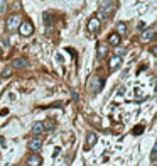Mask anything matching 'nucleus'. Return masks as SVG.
<instances>
[{"instance_id": "14", "label": "nucleus", "mask_w": 157, "mask_h": 166, "mask_svg": "<svg viewBox=\"0 0 157 166\" xmlns=\"http://www.w3.org/2000/svg\"><path fill=\"white\" fill-rule=\"evenodd\" d=\"M105 55H106V44L101 42V44L98 46V56H105Z\"/></svg>"}, {"instance_id": "11", "label": "nucleus", "mask_w": 157, "mask_h": 166, "mask_svg": "<svg viewBox=\"0 0 157 166\" xmlns=\"http://www.w3.org/2000/svg\"><path fill=\"white\" fill-rule=\"evenodd\" d=\"M42 132H44V125H42L41 122H35L34 127H32V134H34V136H39V134H42Z\"/></svg>"}, {"instance_id": "1", "label": "nucleus", "mask_w": 157, "mask_h": 166, "mask_svg": "<svg viewBox=\"0 0 157 166\" xmlns=\"http://www.w3.org/2000/svg\"><path fill=\"white\" fill-rule=\"evenodd\" d=\"M7 29L9 31H14V29H19L20 26V15H17V14H12V15H9V19H7Z\"/></svg>"}, {"instance_id": "4", "label": "nucleus", "mask_w": 157, "mask_h": 166, "mask_svg": "<svg viewBox=\"0 0 157 166\" xmlns=\"http://www.w3.org/2000/svg\"><path fill=\"white\" fill-rule=\"evenodd\" d=\"M100 27H101V22H100L96 17H91V19L88 20V31L90 32H98Z\"/></svg>"}, {"instance_id": "9", "label": "nucleus", "mask_w": 157, "mask_h": 166, "mask_svg": "<svg viewBox=\"0 0 157 166\" xmlns=\"http://www.w3.org/2000/svg\"><path fill=\"white\" fill-rule=\"evenodd\" d=\"M120 63H122V58H120V56H112V58H110V61H108L110 70H115Z\"/></svg>"}, {"instance_id": "12", "label": "nucleus", "mask_w": 157, "mask_h": 166, "mask_svg": "<svg viewBox=\"0 0 157 166\" xmlns=\"http://www.w3.org/2000/svg\"><path fill=\"white\" fill-rule=\"evenodd\" d=\"M26 66H27L26 58H17V59H14V68H26Z\"/></svg>"}, {"instance_id": "6", "label": "nucleus", "mask_w": 157, "mask_h": 166, "mask_svg": "<svg viewBox=\"0 0 157 166\" xmlns=\"http://www.w3.org/2000/svg\"><path fill=\"white\" fill-rule=\"evenodd\" d=\"M42 146V139L41 138H34L32 141H29V149L31 151H39Z\"/></svg>"}, {"instance_id": "16", "label": "nucleus", "mask_w": 157, "mask_h": 166, "mask_svg": "<svg viewBox=\"0 0 157 166\" xmlns=\"http://www.w3.org/2000/svg\"><path fill=\"white\" fill-rule=\"evenodd\" d=\"M134 136H138V134H142L144 132V125H137V127H134Z\"/></svg>"}, {"instance_id": "18", "label": "nucleus", "mask_w": 157, "mask_h": 166, "mask_svg": "<svg viewBox=\"0 0 157 166\" xmlns=\"http://www.w3.org/2000/svg\"><path fill=\"white\" fill-rule=\"evenodd\" d=\"M5 9H7L5 0H0V14H2V12H5Z\"/></svg>"}, {"instance_id": "5", "label": "nucleus", "mask_w": 157, "mask_h": 166, "mask_svg": "<svg viewBox=\"0 0 157 166\" xmlns=\"http://www.w3.org/2000/svg\"><path fill=\"white\" fill-rule=\"evenodd\" d=\"M91 83H93V85H91V92H95V93H98L100 90L103 88V80H101L100 76L93 78V80H91Z\"/></svg>"}, {"instance_id": "10", "label": "nucleus", "mask_w": 157, "mask_h": 166, "mask_svg": "<svg viewBox=\"0 0 157 166\" xmlns=\"http://www.w3.org/2000/svg\"><path fill=\"white\" fill-rule=\"evenodd\" d=\"M118 42H120V36L117 34V32H113V34L108 36V44L110 46H118Z\"/></svg>"}, {"instance_id": "19", "label": "nucleus", "mask_w": 157, "mask_h": 166, "mask_svg": "<svg viewBox=\"0 0 157 166\" xmlns=\"http://www.w3.org/2000/svg\"><path fill=\"white\" fill-rule=\"evenodd\" d=\"M10 73H12V70H10V68H7V70L3 71V73H2V76H3V78H7V76H9Z\"/></svg>"}, {"instance_id": "15", "label": "nucleus", "mask_w": 157, "mask_h": 166, "mask_svg": "<svg viewBox=\"0 0 157 166\" xmlns=\"http://www.w3.org/2000/svg\"><path fill=\"white\" fill-rule=\"evenodd\" d=\"M123 53H125V48H123V46H115V56H120V58H122Z\"/></svg>"}, {"instance_id": "8", "label": "nucleus", "mask_w": 157, "mask_h": 166, "mask_svg": "<svg viewBox=\"0 0 157 166\" xmlns=\"http://www.w3.org/2000/svg\"><path fill=\"white\" fill-rule=\"evenodd\" d=\"M96 141H98V139H96V134H93V132H90V134L86 136V146H85V147H86V149L93 147L95 144H96Z\"/></svg>"}, {"instance_id": "3", "label": "nucleus", "mask_w": 157, "mask_h": 166, "mask_svg": "<svg viewBox=\"0 0 157 166\" xmlns=\"http://www.w3.org/2000/svg\"><path fill=\"white\" fill-rule=\"evenodd\" d=\"M41 164H42V158L39 154L32 153L27 156V166H41Z\"/></svg>"}, {"instance_id": "17", "label": "nucleus", "mask_w": 157, "mask_h": 166, "mask_svg": "<svg viewBox=\"0 0 157 166\" xmlns=\"http://www.w3.org/2000/svg\"><path fill=\"white\" fill-rule=\"evenodd\" d=\"M42 125H44V129H49V131L56 127V124H54V122H52V120H48V122H44V124H42Z\"/></svg>"}, {"instance_id": "2", "label": "nucleus", "mask_w": 157, "mask_h": 166, "mask_svg": "<svg viewBox=\"0 0 157 166\" xmlns=\"http://www.w3.org/2000/svg\"><path fill=\"white\" fill-rule=\"evenodd\" d=\"M32 32H34V26H32L29 20H26V22H20V26H19V34H20V36L27 37V36H31Z\"/></svg>"}, {"instance_id": "13", "label": "nucleus", "mask_w": 157, "mask_h": 166, "mask_svg": "<svg viewBox=\"0 0 157 166\" xmlns=\"http://www.w3.org/2000/svg\"><path fill=\"white\" fill-rule=\"evenodd\" d=\"M117 34H127V24H123V22H118V24H117Z\"/></svg>"}, {"instance_id": "7", "label": "nucleus", "mask_w": 157, "mask_h": 166, "mask_svg": "<svg viewBox=\"0 0 157 166\" xmlns=\"http://www.w3.org/2000/svg\"><path fill=\"white\" fill-rule=\"evenodd\" d=\"M152 36H154V27H151V29H144V32H142V36H140V39L144 42H149L152 39Z\"/></svg>"}]
</instances>
